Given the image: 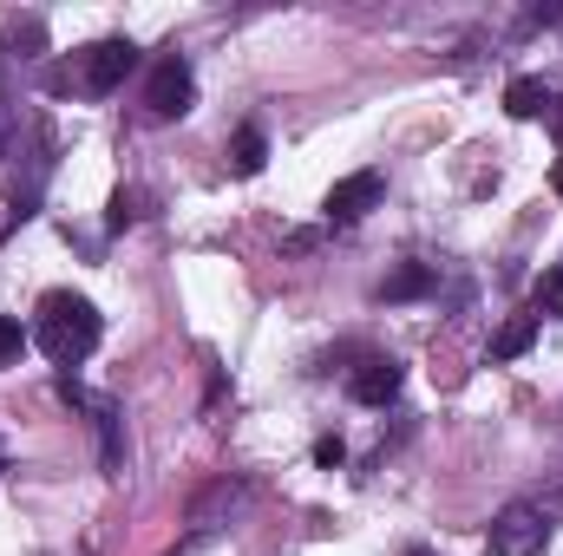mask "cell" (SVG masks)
I'll return each mask as SVG.
<instances>
[{
    "label": "cell",
    "mask_w": 563,
    "mask_h": 556,
    "mask_svg": "<svg viewBox=\"0 0 563 556\" xmlns=\"http://www.w3.org/2000/svg\"><path fill=\"white\" fill-rule=\"evenodd\" d=\"M20 354H26V327L13 314H0V367H13Z\"/></svg>",
    "instance_id": "cell-12"
},
{
    "label": "cell",
    "mask_w": 563,
    "mask_h": 556,
    "mask_svg": "<svg viewBox=\"0 0 563 556\" xmlns=\"http://www.w3.org/2000/svg\"><path fill=\"white\" fill-rule=\"evenodd\" d=\"M132 66H139V46H132V40H92V46L73 59L66 86H79V92L106 99V92H119V86H125V73H132Z\"/></svg>",
    "instance_id": "cell-2"
},
{
    "label": "cell",
    "mask_w": 563,
    "mask_h": 556,
    "mask_svg": "<svg viewBox=\"0 0 563 556\" xmlns=\"http://www.w3.org/2000/svg\"><path fill=\"white\" fill-rule=\"evenodd\" d=\"M400 380H407V374H400V360H394V354H367V360L354 367L347 393H354L361 407H387V400L400 393Z\"/></svg>",
    "instance_id": "cell-6"
},
{
    "label": "cell",
    "mask_w": 563,
    "mask_h": 556,
    "mask_svg": "<svg viewBox=\"0 0 563 556\" xmlns=\"http://www.w3.org/2000/svg\"><path fill=\"white\" fill-rule=\"evenodd\" d=\"M0 471H7V452H0Z\"/></svg>",
    "instance_id": "cell-19"
},
{
    "label": "cell",
    "mask_w": 563,
    "mask_h": 556,
    "mask_svg": "<svg viewBox=\"0 0 563 556\" xmlns=\"http://www.w3.org/2000/svg\"><path fill=\"white\" fill-rule=\"evenodd\" d=\"M132 216H139V197H132V190H119V197H112V216H106V223H112V230H125Z\"/></svg>",
    "instance_id": "cell-13"
},
{
    "label": "cell",
    "mask_w": 563,
    "mask_h": 556,
    "mask_svg": "<svg viewBox=\"0 0 563 556\" xmlns=\"http://www.w3.org/2000/svg\"><path fill=\"white\" fill-rule=\"evenodd\" d=\"M99 334H106V321H99V308H92L86 294L53 288V294L40 301V347H46L59 367H79V360L99 347Z\"/></svg>",
    "instance_id": "cell-1"
},
{
    "label": "cell",
    "mask_w": 563,
    "mask_h": 556,
    "mask_svg": "<svg viewBox=\"0 0 563 556\" xmlns=\"http://www.w3.org/2000/svg\"><path fill=\"white\" fill-rule=\"evenodd\" d=\"M407 556H432V551H407Z\"/></svg>",
    "instance_id": "cell-18"
},
{
    "label": "cell",
    "mask_w": 563,
    "mask_h": 556,
    "mask_svg": "<svg viewBox=\"0 0 563 556\" xmlns=\"http://www.w3.org/2000/svg\"><path fill=\"white\" fill-rule=\"evenodd\" d=\"M551 544V518L538 504H505L498 524H492V551L498 556H538Z\"/></svg>",
    "instance_id": "cell-3"
},
{
    "label": "cell",
    "mask_w": 563,
    "mask_h": 556,
    "mask_svg": "<svg viewBox=\"0 0 563 556\" xmlns=\"http://www.w3.org/2000/svg\"><path fill=\"white\" fill-rule=\"evenodd\" d=\"M230 164H236V177H263V164H269V138H263V125H243V132H236Z\"/></svg>",
    "instance_id": "cell-9"
},
{
    "label": "cell",
    "mask_w": 563,
    "mask_h": 556,
    "mask_svg": "<svg viewBox=\"0 0 563 556\" xmlns=\"http://www.w3.org/2000/svg\"><path fill=\"white\" fill-rule=\"evenodd\" d=\"M341 458H347V445H341L334 432H328V438H314V465H328V471H334Z\"/></svg>",
    "instance_id": "cell-14"
},
{
    "label": "cell",
    "mask_w": 563,
    "mask_h": 556,
    "mask_svg": "<svg viewBox=\"0 0 563 556\" xmlns=\"http://www.w3.org/2000/svg\"><path fill=\"white\" fill-rule=\"evenodd\" d=\"M551 190H558V197H563V157H558V170H551Z\"/></svg>",
    "instance_id": "cell-17"
},
{
    "label": "cell",
    "mask_w": 563,
    "mask_h": 556,
    "mask_svg": "<svg viewBox=\"0 0 563 556\" xmlns=\"http://www.w3.org/2000/svg\"><path fill=\"white\" fill-rule=\"evenodd\" d=\"M7 151H13V112H7V99H0V164H7Z\"/></svg>",
    "instance_id": "cell-15"
},
{
    "label": "cell",
    "mask_w": 563,
    "mask_h": 556,
    "mask_svg": "<svg viewBox=\"0 0 563 556\" xmlns=\"http://www.w3.org/2000/svg\"><path fill=\"white\" fill-rule=\"evenodd\" d=\"M426 288H432V269L426 263H400L394 276L380 281V301H420Z\"/></svg>",
    "instance_id": "cell-10"
},
{
    "label": "cell",
    "mask_w": 563,
    "mask_h": 556,
    "mask_svg": "<svg viewBox=\"0 0 563 556\" xmlns=\"http://www.w3.org/2000/svg\"><path fill=\"white\" fill-rule=\"evenodd\" d=\"M190 99H197V79H190V66L170 53V59H157L151 66V79H144V105L157 112V119H184L190 112Z\"/></svg>",
    "instance_id": "cell-4"
},
{
    "label": "cell",
    "mask_w": 563,
    "mask_h": 556,
    "mask_svg": "<svg viewBox=\"0 0 563 556\" xmlns=\"http://www.w3.org/2000/svg\"><path fill=\"white\" fill-rule=\"evenodd\" d=\"M380 190H387V177H380V170H354V177H341V184L328 190L321 216H328V223H361V216L380 203Z\"/></svg>",
    "instance_id": "cell-5"
},
{
    "label": "cell",
    "mask_w": 563,
    "mask_h": 556,
    "mask_svg": "<svg viewBox=\"0 0 563 556\" xmlns=\"http://www.w3.org/2000/svg\"><path fill=\"white\" fill-rule=\"evenodd\" d=\"M544 119H551V125L563 132V99H551V112H544Z\"/></svg>",
    "instance_id": "cell-16"
},
{
    "label": "cell",
    "mask_w": 563,
    "mask_h": 556,
    "mask_svg": "<svg viewBox=\"0 0 563 556\" xmlns=\"http://www.w3.org/2000/svg\"><path fill=\"white\" fill-rule=\"evenodd\" d=\"M551 99H558V92H551L544 79H511V86H505V112H511V119H544Z\"/></svg>",
    "instance_id": "cell-7"
},
{
    "label": "cell",
    "mask_w": 563,
    "mask_h": 556,
    "mask_svg": "<svg viewBox=\"0 0 563 556\" xmlns=\"http://www.w3.org/2000/svg\"><path fill=\"white\" fill-rule=\"evenodd\" d=\"M531 308H538V314H551V321H563V269H544V276H538Z\"/></svg>",
    "instance_id": "cell-11"
},
{
    "label": "cell",
    "mask_w": 563,
    "mask_h": 556,
    "mask_svg": "<svg viewBox=\"0 0 563 556\" xmlns=\"http://www.w3.org/2000/svg\"><path fill=\"white\" fill-rule=\"evenodd\" d=\"M531 341H538V314H511L492 334V360H518V354H531Z\"/></svg>",
    "instance_id": "cell-8"
}]
</instances>
